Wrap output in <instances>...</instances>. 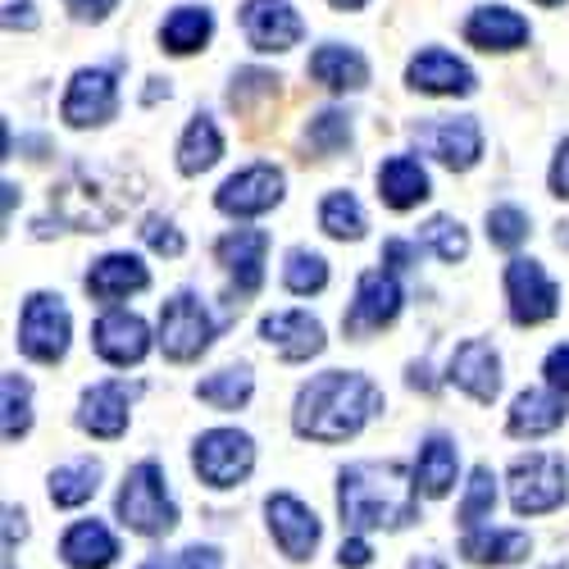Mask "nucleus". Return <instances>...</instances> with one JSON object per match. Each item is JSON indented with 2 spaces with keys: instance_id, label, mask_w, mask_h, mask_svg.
<instances>
[{
  "instance_id": "nucleus-11",
  "label": "nucleus",
  "mask_w": 569,
  "mask_h": 569,
  "mask_svg": "<svg viewBox=\"0 0 569 569\" xmlns=\"http://www.w3.org/2000/svg\"><path fill=\"white\" fill-rule=\"evenodd\" d=\"M282 187H288V178H282L278 164H247L232 178H223V187L214 192V206L228 219H256L282 201Z\"/></svg>"
},
{
  "instance_id": "nucleus-3",
  "label": "nucleus",
  "mask_w": 569,
  "mask_h": 569,
  "mask_svg": "<svg viewBox=\"0 0 569 569\" xmlns=\"http://www.w3.org/2000/svg\"><path fill=\"white\" fill-rule=\"evenodd\" d=\"M141 201V173L128 164H78L51 187V214L78 232H106Z\"/></svg>"
},
{
  "instance_id": "nucleus-47",
  "label": "nucleus",
  "mask_w": 569,
  "mask_h": 569,
  "mask_svg": "<svg viewBox=\"0 0 569 569\" xmlns=\"http://www.w3.org/2000/svg\"><path fill=\"white\" fill-rule=\"evenodd\" d=\"M410 264H419V242L410 247V242H383V269H392V273H406Z\"/></svg>"
},
{
  "instance_id": "nucleus-40",
  "label": "nucleus",
  "mask_w": 569,
  "mask_h": 569,
  "mask_svg": "<svg viewBox=\"0 0 569 569\" xmlns=\"http://www.w3.org/2000/svg\"><path fill=\"white\" fill-rule=\"evenodd\" d=\"M529 214L519 210V206H492L488 210V242L501 247V251H515V247H525L529 242Z\"/></svg>"
},
{
  "instance_id": "nucleus-34",
  "label": "nucleus",
  "mask_w": 569,
  "mask_h": 569,
  "mask_svg": "<svg viewBox=\"0 0 569 569\" xmlns=\"http://www.w3.org/2000/svg\"><path fill=\"white\" fill-rule=\"evenodd\" d=\"M319 228L333 237V242H360L369 219H365V206L356 201V192H328L319 201Z\"/></svg>"
},
{
  "instance_id": "nucleus-54",
  "label": "nucleus",
  "mask_w": 569,
  "mask_h": 569,
  "mask_svg": "<svg viewBox=\"0 0 569 569\" xmlns=\"http://www.w3.org/2000/svg\"><path fill=\"white\" fill-rule=\"evenodd\" d=\"M538 6H565V0H538Z\"/></svg>"
},
{
  "instance_id": "nucleus-48",
  "label": "nucleus",
  "mask_w": 569,
  "mask_h": 569,
  "mask_svg": "<svg viewBox=\"0 0 569 569\" xmlns=\"http://www.w3.org/2000/svg\"><path fill=\"white\" fill-rule=\"evenodd\" d=\"M369 560H373V551H369L365 533H351V538H342V547H338V565H342V569H365Z\"/></svg>"
},
{
  "instance_id": "nucleus-49",
  "label": "nucleus",
  "mask_w": 569,
  "mask_h": 569,
  "mask_svg": "<svg viewBox=\"0 0 569 569\" xmlns=\"http://www.w3.org/2000/svg\"><path fill=\"white\" fill-rule=\"evenodd\" d=\"M64 6H69L73 19H82V23H101V19H110V14L119 10V0H64Z\"/></svg>"
},
{
  "instance_id": "nucleus-29",
  "label": "nucleus",
  "mask_w": 569,
  "mask_h": 569,
  "mask_svg": "<svg viewBox=\"0 0 569 569\" xmlns=\"http://www.w3.org/2000/svg\"><path fill=\"white\" fill-rule=\"evenodd\" d=\"M456 473H460V451L447 433H429L419 442V456H415V483L423 497H447L456 488Z\"/></svg>"
},
{
  "instance_id": "nucleus-30",
  "label": "nucleus",
  "mask_w": 569,
  "mask_h": 569,
  "mask_svg": "<svg viewBox=\"0 0 569 569\" xmlns=\"http://www.w3.org/2000/svg\"><path fill=\"white\" fill-rule=\"evenodd\" d=\"M223 160V132L210 114H192V123L182 128V141H178V169L187 178H197L206 169H214Z\"/></svg>"
},
{
  "instance_id": "nucleus-41",
  "label": "nucleus",
  "mask_w": 569,
  "mask_h": 569,
  "mask_svg": "<svg viewBox=\"0 0 569 569\" xmlns=\"http://www.w3.org/2000/svg\"><path fill=\"white\" fill-rule=\"evenodd\" d=\"M141 242H147L151 251H160V256H169V260H178L182 251H187V237L173 228V219H164V214H151L147 223H141Z\"/></svg>"
},
{
  "instance_id": "nucleus-27",
  "label": "nucleus",
  "mask_w": 569,
  "mask_h": 569,
  "mask_svg": "<svg viewBox=\"0 0 569 569\" xmlns=\"http://www.w3.org/2000/svg\"><path fill=\"white\" fill-rule=\"evenodd\" d=\"M378 197H383L388 210H415L419 201L433 197L429 169H423L415 156H392L378 169Z\"/></svg>"
},
{
  "instance_id": "nucleus-18",
  "label": "nucleus",
  "mask_w": 569,
  "mask_h": 569,
  "mask_svg": "<svg viewBox=\"0 0 569 569\" xmlns=\"http://www.w3.org/2000/svg\"><path fill=\"white\" fill-rule=\"evenodd\" d=\"M91 347H97V356L106 365L128 369V365H141L151 356V328H147L141 315L114 306V310H106L97 323H91Z\"/></svg>"
},
{
  "instance_id": "nucleus-33",
  "label": "nucleus",
  "mask_w": 569,
  "mask_h": 569,
  "mask_svg": "<svg viewBox=\"0 0 569 569\" xmlns=\"http://www.w3.org/2000/svg\"><path fill=\"white\" fill-rule=\"evenodd\" d=\"M251 392H256L251 365H223V369H214L210 378H201V383H197V401H206V406H214L223 415L242 410L251 401Z\"/></svg>"
},
{
  "instance_id": "nucleus-45",
  "label": "nucleus",
  "mask_w": 569,
  "mask_h": 569,
  "mask_svg": "<svg viewBox=\"0 0 569 569\" xmlns=\"http://www.w3.org/2000/svg\"><path fill=\"white\" fill-rule=\"evenodd\" d=\"M169 569H223V556L214 547H187V551L173 556Z\"/></svg>"
},
{
  "instance_id": "nucleus-42",
  "label": "nucleus",
  "mask_w": 569,
  "mask_h": 569,
  "mask_svg": "<svg viewBox=\"0 0 569 569\" xmlns=\"http://www.w3.org/2000/svg\"><path fill=\"white\" fill-rule=\"evenodd\" d=\"M256 91H260V97H273L278 78L264 73V69H242V73L232 78V87H228V106H232V110H247V101L256 97Z\"/></svg>"
},
{
  "instance_id": "nucleus-14",
  "label": "nucleus",
  "mask_w": 569,
  "mask_h": 569,
  "mask_svg": "<svg viewBox=\"0 0 569 569\" xmlns=\"http://www.w3.org/2000/svg\"><path fill=\"white\" fill-rule=\"evenodd\" d=\"M141 383H123V378H106V383H91L78 401V429L101 438V442H114L128 433V415H132V401H137Z\"/></svg>"
},
{
  "instance_id": "nucleus-19",
  "label": "nucleus",
  "mask_w": 569,
  "mask_h": 569,
  "mask_svg": "<svg viewBox=\"0 0 569 569\" xmlns=\"http://www.w3.org/2000/svg\"><path fill=\"white\" fill-rule=\"evenodd\" d=\"M406 87L410 91H423V97H469L479 78L465 60H456L451 51L442 46H429V51H419L410 64H406Z\"/></svg>"
},
{
  "instance_id": "nucleus-52",
  "label": "nucleus",
  "mask_w": 569,
  "mask_h": 569,
  "mask_svg": "<svg viewBox=\"0 0 569 569\" xmlns=\"http://www.w3.org/2000/svg\"><path fill=\"white\" fill-rule=\"evenodd\" d=\"M328 6H333V10H342V14H351V10H365L369 0H328Z\"/></svg>"
},
{
  "instance_id": "nucleus-37",
  "label": "nucleus",
  "mask_w": 569,
  "mask_h": 569,
  "mask_svg": "<svg viewBox=\"0 0 569 569\" xmlns=\"http://www.w3.org/2000/svg\"><path fill=\"white\" fill-rule=\"evenodd\" d=\"M282 288L292 297H319L328 288V260L310 247H292L288 264H282Z\"/></svg>"
},
{
  "instance_id": "nucleus-1",
  "label": "nucleus",
  "mask_w": 569,
  "mask_h": 569,
  "mask_svg": "<svg viewBox=\"0 0 569 569\" xmlns=\"http://www.w3.org/2000/svg\"><path fill=\"white\" fill-rule=\"evenodd\" d=\"M383 415V392L373 378L356 369H323L310 383H301L297 406H292V429L306 442H347L356 438L369 419Z\"/></svg>"
},
{
  "instance_id": "nucleus-35",
  "label": "nucleus",
  "mask_w": 569,
  "mask_h": 569,
  "mask_svg": "<svg viewBox=\"0 0 569 569\" xmlns=\"http://www.w3.org/2000/svg\"><path fill=\"white\" fill-rule=\"evenodd\" d=\"M419 247L423 251H433L442 264H460L469 256V232L460 219L451 214H433V219H423L419 223Z\"/></svg>"
},
{
  "instance_id": "nucleus-4",
  "label": "nucleus",
  "mask_w": 569,
  "mask_h": 569,
  "mask_svg": "<svg viewBox=\"0 0 569 569\" xmlns=\"http://www.w3.org/2000/svg\"><path fill=\"white\" fill-rule=\"evenodd\" d=\"M114 515H119V525L141 533V538H164L173 533L178 525V506L169 497V479H164V469L160 460H141L123 473V488L114 497Z\"/></svg>"
},
{
  "instance_id": "nucleus-9",
  "label": "nucleus",
  "mask_w": 569,
  "mask_h": 569,
  "mask_svg": "<svg viewBox=\"0 0 569 569\" xmlns=\"http://www.w3.org/2000/svg\"><path fill=\"white\" fill-rule=\"evenodd\" d=\"M192 469H197V479L206 488H219V492L247 483L251 469H256L251 433H242V429H210V433H201L197 447H192Z\"/></svg>"
},
{
  "instance_id": "nucleus-36",
  "label": "nucleus",
  "mask_w": 569,
  "mask_h": 569,
  "mask_svg": "<svg viewBox=\"0 0 569 569\" xmlns=\"http://www.w3.org/2000/svg\"><path fill=\"white\" fill-rule=\"evenodd\" d=\"M492 506H497V473L488 465H479L469 473L465 483V497L456 506V525L469 533V529H483V519H492Z\"/></svg>"
},
{
  "instance_id": "nucleus-26",
  "label": "nucleus",
  "mask_w": 569,
  "mask_h": 569,
  "mask_svg": "<svg viewBox=\"0 0 569 569\" xmlns=\"http://www.w3.org/2000/svg\"><path fill=\"white\" fill-rule=\"evenodd\" d=\"M60 560L69 569H110L119 560V538L101 525V519H78L60 538Z\"/></svg>"
},
{
  "instance_id": "nucleus-46",
  "label": "nucleus",
  "mask_w": 569,
  "mask_h": 569,
  "mask_svg": "<svg viewBox=\"0 0 569 569\" xmlns=\"http://www.w3.org/2000/svg\"><path fill=\"white\" fill-rule=\"evenodd\" d=\"M37 6L32 0H6V28L10 32H37Z\"/></svg>"
},
{
  "instance_id": "nucleus-22",
  "label": "nucleus",
  "mask_w": 569,
  "mask_h": 569,
  "mask_svg": "<svg viewBox=\"0 0 569 569\" xmlns=\"http://www.w3.org/2000/svg\"><path fill=\"white\" fill-rule=\"evenodd\" d=\"M82 282H87V297L91 301H101V306L114 310V301L151 288V269L141 264V256H132V251H110V256H101L97 264L87 269Z\"/></svg>"
},
{
  "instance_id": "nucleus-13",
  "label": "nucleus",
  "mask_w": 569,
  "mask_h": 569,
  "mask_svg": "<svg viewBox=\"0 0 569 569\" xmlns=\"http://www.w3.org/2000/svg\"><path fill=\"white\" fill-rule=\"evenodd\" d=\"M119 114V78L110 69H78L64 87L60 119L69 128H101Z\"/></svg>"
},
{
  "instance_id": "nucleus-2",
  "label": "nucleus",
  "mask_w": 569,
  "mask_h": 569,
  "mask_svg": "<svg viewBox=\"0 0 569 569\" xmlns=\"http://www.w3.org/2000/svg\"><path fill=\"white\" fill-rule=\"evenodd\" d=\"M338 515L351 533L410 529L419 519L415 469L397 460H356L338 473Z\"/></svg>"
},
{
  "instance_id": "nucleus-5",
  "label": "nucleus",
  "mask_w": 569,
  "mask_h": 569,
  "mask_svg": "<svg viewBox=\"0 0 569 569\" xmlns=\"http://www.w3.org/2000/svg\"><path fill=\"white\" fill-rule=\"evenodd\" d=\"M506 488H510V510L515 515H551L569 497V465L551 451H529L515 456L506 469Z\"/></svg>"
},
{
  "instance_id": "nucleus-28",
  "label": "nucleus",
  "mask_w": 569,
  "mask_h": 569,
  "mask_svg": "<svg viewBox=\"0 0 569 569\" xmlns=\"http://www.w3.org/2000/svg\"><path fill=\"white\" fill-rule=\"evenodd\" d=\"M310 78L328 91H360L369 82V60L356 51V46H342V41H323L319 51L310 56Z\"/></svg>"
},
{
  "instance_id": "nucleus-31",
  "label": "nucleus",
  "mask_w": 569,
  "mask_h": 569,
  "mask_svg": "<svg viewBox=\"0 0 569 569\" xmlns=\"http://www.w3.org/2000/svg\"><path fill=\"white\" fill-rule=\"evenodd\" d=\"M210 37H214V14L206 6H178L160 28V46L169 56H197L206 51Z\"/></svg>"
},
{
  "instance_id": "nucleus-24",
  "label": "nucleus",
  "mask_w": 569,
  "mask_h": 569,
  "mask_svg": "<svg viewBox=\"0 0 569 569\" xmlns=\"http://www.w3.org/2000/svg\"><path fill=\"white\" fill-rule=\"evenodd\" d=\"M565 423V397L551 392V388H529L510 401V415H506V433L510 438H547Z\"/></svg>"
},
{
  "instance_id": "nucleus-16",
  "label": "nucleus",
  "mask_w": 569,
  "mask_h": 569,
  "mask_svg": "<svg viewBox=\"0 0 569 569\" xmlns=\"http://www.w3.org/2000/svg\"><path fill=\"white\" fill-rule=\"evenodd\" d=\"M242 32L260 56H282V51H292V46H301L306 23L292 10V0H247Z\"/></svg>"
},
{
  "instance_id": "nucleus-51",
  "label": "nucleus",
  "mask_w": 569,
  "mask_h": 569,
  "mask_svg": "<svg viewBox=\"0 0 569 569\" xmlns=\"http://www.w3.org/2000/svg\"><path fill=\"white\" fill-rule=\"evenodd\" d=\"M406 569H447V560H442V556H433V551H423V556H415Z\"/></svg>"
},
{
  "instance_id": "nucleus-43",
  "label": "nucleus",
  "mask_w": 569,
  "mask_h": 569,
  "mask_svg": "<svg viewBox=\"0 0 569 569\" xmlns=\"http://www.w3.org/2000/svg\"><path fill=\"white\" fill-rule=\"evenodd\" d=\"M542 378H547V388L569 397V342L565 347H551V356L542 360Z\"/></svg>"
},
{
  "instance_id": "nucleus-56",
  "label": "nucleus",
  "mask_w": 569,
  "mask_h": 569,
  "mask_svg": "<svg viewBox=\"0 0 569 569\" xmlns=\"http://www.w3.org/2000/svg\"><path fill=\"white\" fill-rule=\"evenodd\" d=\"M6 569H10V565H6Z\"/></svg>"
},
{
  "instance_id": "nucleus-25",
  "label": "nucleus",
  "mask_w": 569,
  "mask_h": 569,
  "mask_svg": "<svg viewBox=\"0 0 569 569\" xmlns=\"http://www.w3.org/2000/svg\"><path fill=\"white\" fill-rule=\"evenodd\" d=\"M460 556H465L469 565H483V569L492 565V569H501V565L529 560V556H533V538L519 533V529H492V525H483V529L460 533Z\"/></svg>"
},
{
  "instance_id": "nucleus-38",
  "label": "nucleus",
  "mask_w": 569,
  "mask_h": 569,
  "mask_svg": "<svg viewBox=\"0 0 569 569\" xmlns=\"http://www.w3.org/2000/svg\"><path fill=\"white\" fill-rule=\"evenodd\" d=\"M0 397H6V419H0L6 442L28 438V429H32V383L23 373H6L0 378Z\"/></svg>"
},
{
  "instance_id": "nucleus-32",
  "label": "nucleus",
  "mask_w": 569,
  "mask_h": 569,
  "mask_svg": "<svg viewBox=\"0 0 569 569\" xmlns=\"http://www.w3.org/2000/svg\"><path fill=\"white\" fill-rule=\"evenodd\" d=\"M97 488H101V460H91V456L51 469V479H46V492H51V501H56L60 510L87 506L91 497H97Z\"/></svg>"
},
{
  "instance_id": "nucleus-7",
  "label": "nucleus",
  "mask_w": 569,
  "mask_h": 569,
  "mask_svg": "<svg viewBox=\"0 0 569 569\" xmlns=\"http://www.w3.org/2000/svg\"><path fill=\"white\" fill-rule=\"evenodd\" d=\"M410 141L423 156H433L438 164H447L451 173L473 169V164H479V156H483V128H479V119H469V114L415 119L410 123Z\"/></svg>"
},
{
  "instance_id": "nucleus-55",
  "label": "nucleus",
  "mask_w": 569,
  "mask_h": 569,
  "mask_svg": "<svg viewBox=\"0 0 569 569\" xmlns=\"http://www.w3.org/2000/svg\"><path fill=\"white\" fill-rule=\"evenodd\" d=\"M141 569H156V565H141Z\"/></svg>"
},
{
  "instance_id": "nucleus-12",
  "label": "nucleus",
  "mask_w": 569,
  "mask_h": 569,
  "mask_svg": "<svg viewBox=\"0 0 569 569\" xmlns=\"http://www.w3.org/2000/svg\"><path fill=\"white\" fill-rule=\"evenodd\" d=\"M506 301H510V319L519 328H533V323H547L560 310V288L538 260L519 256V260L506 264Z\"/></svg>"
},
{
  "instance_id": "nucleus-39",
  "label": "nucleus",
  "mask_w": 569,
  "mask_h": 569,
  "mask_svg": "<svg viewBox=\"0 0 569 569\" xmlns=\"http://www.w3.org/2000/svg\"><path fill=\"white\" fill-rule=\"evenodd\" d=\"M306 147L315 156H338L351 147V114L347 110H319L306 123Z\"/></svg>"
},
{
  "instance_id": "nucleus-10",
  "label": "nucleus",
  "mask_w": 569,
  "mask_h": 569,
  "mask_svg": "<svg viewBox=\"0 0 569 569\" xmlns=\"http://www.w3.org/2000/svg\"><path fill=\"white\" fill-rule=\"evenodd\" d=\"M406 306V292H401V278L392 269H365L360 282H356V297L342 315V328L347 338H369V333H383L388 323H397Z\"/></svg>"
},
{
  "instance_id": "nucleus-15",
  "label": "nucleus",
  "mask_w": 569,
  "mask_h": 569,
  "mask_svg": "<svg viewBox=\"0 0 569 569\" xmlns=\"http://www.w3.org/2000/svg\"><path fill=\"white\" fill-rule=\"evenodd\" d=\"M264 519H269V533L278 542V551L288 556V560H310L319 551V538H323V525H319V515L292 497V492H273L264 501Z\"/></svg>"
},
{
  "instance_id": "nucleus-44",
  "label": "nucleus",
  "mask_w": 569,
  "mask_h": 569,
  "mask_svg": "<svg viewBox=\"0 0 569 569\" xmlns=\"http://www.w3.org/2000/svg\"><path fill=\"white\" fill-rule=\"evenodd\" d=\"M547 182H551V197H560V201H569V137L556 147V156H551V169H547Z\"/></svg>"
},
{
  "instance_id": "nucleus-53",
  "label": "nucleus",
  "mask_w": 569,
  "mask_h": 569,
  "mask_svg": "<svg viewBox=\"0 0 569 569\" xmlns=\"http://www.w3.org/2000/svg\"><path fill=\"white\" fill-rule=\"evenodd\" d=\"M0 192H6V219H10V214H14V201H19V187H14V182H6Z\"/></svg>"
},
{
  "instance_id": "nucleus-21",
  "label": "nucleus",
  "mask_w": 569,
  "mask_h": 569,
  "mask_svg": "<svg viewBox=\"0 0 569 569\" xmlns=\"http://www.w3.org/2000/svg\"><path fill=\"white\" fill-rule=\"evenodd\" d=\"M260 338L288 360V365H301V360H315L328 338H323V323L306 310H273L260 319Z\"/></svg>"
},
{
  "instance_id": "nucleus-50",
  "label": "nucleus",
  "mask_w": 569,
  "mask_h": 569,
  "mask_svg": "<svg viewBox=\"0 0 569 569\" xmlns=\"http://www.w3.org/2000/svg\"><path fill=\"white\" fill-rule=\"evenodd\" d=\"M23 538H28V515L14 510V506H6V551H14Z\"/></svg>"
},
{
  "instance_id": "nucleus-6",
  "label": "nucleus",
  "mask_w": 569,
  "mask_h": 569,
  "mask_svg": "<svg viewBox=\"0 0 569 569\" xmlns=\"http://www.w3.org/2000/svg\"><path fill=\"white\" fill-rule=\"evenodd\" d=\"M214 342V319L206 310V301L197 292H173L164 306H160V351L164 360L173 365H192L210 351Z\"/></svg>"
},
{
  "instance_id": "nucleus-20",
  "label": "nucleus",
  "mask_w": 569,
  "mask_h": 569,
  "mask_svg": "<svg viewBox=\"0 0 569 569\" xmlns=\"http://www.w3.org/2000/svg\"><path fill=\"white\" fill-rule=\"evenodd\" d=\"M447 378L465 392L473 397L479 406H492L497 392H501V356L492 351V342L483 338H469L451 351V365H447Z\"/></svg>"
},
{
  "instance_id": "nucleus-23",
  "label": "nucleus",
  "mask_w": 569,
  "mask_h": 569,
  "mask_svg": "<svg viewBox=\"0 0 569 569\" xmlns=\"http://www.w3.org/2000/svg\"><path fill=\"white\" fill-rule=\"evenodd\" d=\"M465 41L469 46H479V51H519V46L529 41V19L525 14H515L510 6H479L469 19H465Z\"/></svg>"
},
{
  "instance_id": "nucleus-8",
  "label": "nucleus",
  "mask_w": 569,
  "mask_h": 569,
  "mask_svg": "<svg viewBox=\"0 0 569 569\" xmlns=\"http://www.w3.org/2000/svg\"><path fill=\"white\" fill-rule=\"evenodd\" d=\"M73 338V319L64 297L56 292H32L19 315V351L37 365H60Z\"/></svg>"
},
{
  "instance_id": "nucleus-17",
  "label": "nucleus",
  "mask_w": 569,
  "mask_h": 569,
  "mask_svg": "<svg viewBox=\"0 0 569 569\" xmlns=\"http://www.w3.org/2000/svg\"><path fill=\"white\" fill-rule=\"evenodd\" d=\"M219 264L232 278V292L237 297H256L264 288V256H269V232L264 228H232L214 242Z\"/></svg>"
}]
</instances>
